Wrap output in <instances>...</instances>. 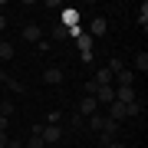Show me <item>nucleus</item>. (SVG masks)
Returning <instances> with one entry per match:
<instances>
[{"mask_svg":"<svg viewBox=\"0 0 148 148\" xmlns=\"http://www.w3.org/2000/svg\"><path fill=\"white\" fill-rule=\"evenodd\" d=\"M89 128H92V132H99V135H109V138H112V135L119 132V122L95 112V115H89Z\"/></svg>","mask_w":148,"mask_h":148,"instance_id":"f257e3e1","label":"nucleus"},{"mask_svg":"<svg viewBox=\"0 0 148 148\" xmlns=\"http://www.w3.org/2000/svg\"><path fill=\"white\" fill-rule=\"evenodd\" d=\"M92 99L99 102V106H112V102H115V86H99Z\"/></svg>","mask_w":148,"mask_h":148,"instance_id":"f03ea898","label":"nucleus"},{"mask_svg":"<svg viewBox=\"0 0 148 148\" xmlns=\"http://www.w3.org/2000/svg\"><path fill=\"white\" fill-rule=\"evenodd\" d=\"M106 30H109V20H106V16H95V20L89 23V33H92V36H106Z\"/></svg>","mask_w":148,"mask_h":148,"instance_id":"7ed1b4c3","label":"nucleus"},{"mask_svg":"<svg viewBox=\"0 0 148 148\" xmlns=\"http://www.w3.org/2000/svg\"><path fill=\"white\" fill-rule=\"evenodd\" d=\"M138 95H135V89L132 86H125V89H115V102H122V106H128V102H135Z\"/></svg>","mask_w":148,"mask_h":148,"instance_id":"20e7f679","label":"nucleus"},{"mask_svg":"<svg viewBox=\"0 0 148 148\" xmlns=\"http://www.w3.org/2000/svg\"><path fill=\"white\" fill-rule=\"evenodd\" d=\"M43 79H46L49 86H59V82H63V69H59V66H49L46 73H43Z\"/></svg>","mask_w":148,"mask_h":148,"instance_id":"39448f33","label":"nucleus"},{"mask_svg":"<svg viewBox=\"0 0 148 148\" xmlns=\"http://www.w3.org/2000/svg\"><path fill=\"white\" fill-rule=\"evenodd\" d=\"M112 82H119V89H125V86L135 82V73H132V69H122V73H115V79H112Z\"/></svg>","mask_w":148,"mask_h":148,"instance_id":"423d86ee","label":"nucleus"},{"mask_svg":"<svg viewBox=\"0 0 148 148\" xmlns=\"http://www.w3.org/2000/svg\"><path fill=\"white\" fill-rule=\"evenodd\" d=\"M79 112H82V115H95V112H99V102H95L92 95H86V99L79 102Z\"/></svg>","mask_w":148,"mask_h":148,"instance_id":"0eeeda50","label":"nucleus"},{"mask_svg":"<svg viewBox=\"0 0 148 148\" xmlns=\"http://www.w3.org/2000/svg\"><path fill=\"white\" fill-rule=\"evenodd\" d=\"M40 36H43V30L36 27V23H30V27H23V40H27V43H40Z\"/></svg>","mask_w":148,"mask_h":148,"instance_id":"6e6552de","label":"nucleus"},{"mask_svg":"<svg viewBox=\"0 0 148 148\" xmlns=\"http://www.w3.org/2000/svg\"><path fill=\"white\" fill-rule=\"evenodd\" d=\"M112 79H115V76H112V73H109L106 66H102L99 73H95V79H92V82H95V86H115V82H112Z\"/></svg>","mask_w":148,"mask_h":148,"instance_id":"1a4fd4ad","label":"nucleus"},{"mask_svg":"<svg viewBox=\"0 0 148 148\" xmlns=\"http://www.w3.org/2000/svg\"><path fill=\"white\" fill-rule=\"evenodd\" d=\"M142 112H145V106H142V102H128V106H125V119H135V115H142Z\"/></svg>","mask_w":148,"mask_h":148,"instance_id":"9d476101","label":"nucleus"},{"mask_svg":"<svg viewBox=\"0 0 148 148\" xmlns=\"http://www.w3.org/2000/svg\"><path fill=\"white\" fill-rule=\"evenodd\" d=\"M109 112H112L109 119H115V122H122V119H125V106H122V102H112V106H109Z\"/></svg>","mask_w":148,"mask_h":148,"instance_id":"9b49d317","label":"nucleus"},{"mask_svg":"<svg viewBox=\"0 0 148 148\" xmlns=\"http://www.w3.org/2000/svg\"><path fill=\"white\" fill-rule=\"evenodd\" d=\"M132 63H135V69H132V73H145V69H148V53H138Z\"/></svg>","mask_w":148,"mask_h":148,"instance_id":"f8f14e48","label":"nucleus"},{"mask_svg":"<svg viewBox=\"0 0 148 148\" xmlns=\"http://www.w3.org/2000/svg\"><path fill=\"white\" fill-rule=\"evenodd\" d=\"M79 49L82 53H92V36L89 33H79Z\"/></svg>","mask_w":148,"mask_h":148,"instance_id":"ddd939ff","label":"nucleus"},{"mask_svg":"<svg viewBox=\"0 0 148 148\" xmlns=\"http://www.w3.org/2000/svg\"><path fill=\"white\" fill-rule=\"evenodd\" d=\"M106 69H109V73H112V76H115V73H122V69H125V63H122V59H119V56H112Z\"/></svg>","mask_w":148,"mask_h":148,"instance_id":"4468645a","label":"nucleus"},{"mask_svg":"<svg viewBox=\"0 0 148 148\" xmlns=\"http://www.w3.org/2000/svg\"><path fill=\"white\" fill-rule=\"evenodd\" d=\"M0 59H13V46H10V43H0Z\"/></svg>","mask_w":148,"mask_h":148,"instance_id":"2eb2a0df","label":"nucleus"},{"mask_svg":"<svg viewBox=\"0 0 148 148\" xmlns=\"http://www.w3.org/2000/svg\"><path fill=\"white\" fill-rule=\"evenodd\" d=\"M63 36H69V30L63 27V23H56V27H53V40H59V43H63Z\"/></svg>","mask_w":148,"mask_h":148,"instance_id":"dca6fc26","label":"nucleus"},{"mask_svg":"<svg viewBox=\"0 0 148 148\" xmlns=\"http://www.w3.org/2000/svg\"><path fill=\"white\" fill-rule=\"evenodd\" d=\"M7 86H10V92H23V82L20 79H10V76H7Z\"/></svg>","mask_w":148,"mask_h":148,"instance_id":"f3484780","label":"nucleus"},{"mask_svg":"<svg viewBox=\"0 0 148 148\" xmlns=\"http://www.w3.org/2000/svg\"><path fill=\"white\" fill-rule=\"evenodd\" d=\"M0 115H3V119L13 115V106H10V102H0Z\"/></svg>","mask_w":148,"mask_h":148,"instance_id":"a211bd4d","label":"nucleus"},{"mask_svg":"<svg viewBox=\"0 0 148 148\" xmlns=\"http://www.w3.org/2000/svg\"><path fill=\"white\" fill-rule=\"evenodd\" d=\"M59 119H63V112H49V115H46V125H59Z\"/></svg>","mask_w":148,"mask_h":148,"instance_id":"6ab92c4d","label":"nucleus"},{"mask_svg":"<svg viewBox=\"0 0 148 148\" xmlns=\"http://www.w3.org/2000/svg\"><path fill=\"white\" fill-rule=\"evenodd\" d=\"M27 148H46V145H43V138H40V135H33L30 142H27Z\"/></svg>","mask_w":148,"mask_h":148,"instance_id":"aec40b11","label":"nucleus"},{"mask_svg":"<svg viewBox=\"0 0 148 148\" xmlns=\"http://www.w3.org/2000/svg\"><path fill=\"white\" fill-rule=\"evenodd\" d=\"M138 23H142V27L148 23V3H142V13H138Z\"/></svg>","mask_w":148,"mask_h":148,"instance_id":"412c9836","label":"nucleus"},{"mask_svg":"<svg viewBox=\"0 0 148 148\" xmlns=\"http://www.w3.org/2000/svg\"><path fill=\"white\" fill-rule=\"evenodd\" d=\"M3 27H7V20H3V13H0V36H3Z\"/></svg>","mask_w":148,"mask_h":148,"instance_id":"4be33fe9","label":"nucleus"},{"mask_svg":"<svg viewBox=\"0 0 148 148\" xmlns=\"http://www.w3.org/2000/svg\"><path fill=\"white\" fill-rule=\"evenodd\" d=\"M109 148H125V145H122V142H109Z\"/></svg>","mask_w":148,"mask_h":148,"instance_id":"5701e85b","label":"nucleus"},{"mask_svg":"<svg viewBox=\"0 0 148 148\" xmlns=\"http://www.w3.org/2000/svg\"><path fill=\"white\" fill-rule=\"evenodd\" d=\"M0 82H7V73H3V69H0Z\"/></svg>","mask_w":148,"mask_h":148,"instance_id":"b1692460","label":"nucleus"}]
</instances>
